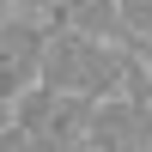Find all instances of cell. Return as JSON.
I'll return each mask as SVG.
<instances>
[{"mask_svg": "<svg viewBox=\"0 0 152 152\" xmlns=\"http://www.w3.org/2000/svg\"><path fill=\"white\" fill-rule=\"evenodd\" d=\"M128 73H134V43H110V37H85V31H67V24H49V37H43V85L104 104V97L128 91Z\"/></svg>", "mask_w": 152, "mask_h": 152, "instance_id": "cell-1", "label": "cell"}, {"mask_svg": "<svg viewBox=\"0 0 152 152\" xmlns=\"http://www.w3.org/2000/svg\"><path fill=\"white\" fill-rule=\"evenodd\" d=\"M91 97L79 91H55V85H31V91L12 104V122L37 140V152H67L91 134Z\"/></svg>", "mask_w": 152, "mask_h": 152, "instance_id": "cell-2", "label": "cell"}, {"mask_svg": "<svg viewBox=\"0 0 152 152\" xmlns=\"http://www.w3.org/2000/svg\"><path fill=\"white\" fill-rule=\"evenodd\" d=\"M43 37H49V18L37 12L0 18V104H18L31 85H43Z\"/></svg>", "mask_w": 152, "mask_h": 152, "instance_id": "cell-3", "label": "cell"}, {"mask_svg": "<svg viewBox=\"0 0 152 152\" xmlns=\"http://www.w3.org/2000/svg\"><path fill=\"white\" fill-rule=\"evenodd\" d=\"M146 128H152V116H146V104L140 97H104V104L91 110V140L97 152H140L146 146Z\"/></svg>", "mask_w": 152, "mask_h": 152, "instance_id": "cell-4", "label": "cell"}, {"mask_svg": "<svg viewBox=\"0 0 152 152\" xmlns=\"http://www.w3.org/2000/svg\"><path fill=\"white\" fill-rule=\"evenodd\" d=\"M49 24H67V31H85V37H110V43H134L116 0H55Z\"/></svg>", "mask_w": 152, "mask_h": 152, "instance_id": "cell-5", "label": "cell"}, {"mask_svg": "<svg viewBox=\"0 0 152 152\" xmlns=\"http://www.w3.org/2000/svg\"><path fill=\"white\" fill-rule=\"evenodd\" d=\"M116 12H122L134 43H152V0H116Z\"/></svg>", "mask_w": 152, "mask_h": 152, "instance_id": "cell-6", "label": "cell"}, {"mask_svg": "<svg viewBox=\"0 0 152 152\" xmlns=\"http://www.w3.org/2000/svg\"><path fill=\"white\" fill-rule=\"evenodd\" d=\"M0 152H37V140L18 128V122H6V128H0Z\"/></svg>", "mask_w": 152, "mask_h": 152, "instance_id": "cell-7", "label": "cell"}, {"mask_svg": "<svg viewBox=\"0 0 152 152\" xmlns=\"http://www.w3.org/2000/svg\"><path fill=\"white\" fill-rule=\"evenodd\" d=\"M12 12H37V18H49V12H55V0H18Z\"/></svg>", "mask_w": 152, "mask_h": 152, "instance_id": "cell-8", "label": "cell"}, {"mask_svg": "<svg viewBox=\"0 0 152 152\" xmlns=\"http://www.w3.org/2000/svg\"><path fill=\"white\" fill-rule=\"evenodd\" d=\"M6 122H12V104H0V128H6Z\"/></svg>", "mask_w": 152, "mask_h": 152, "instance_id": "cell-9", "label": "cell"}, {"mask_svg": "<svg viewBox=\"0 0 152 152\" xmlns=\"http://www.w3.org/2000/svg\"><path fill=\"white\" fill-rule=\"evenodd\" d=\"M67 152H97V146H91V140H79V146H67Z\"/></svg>", "mask_w": 152, "mask_h": 152, "instance_id": "cell-10", "label": "cell"}, {"mask_svg": "<svg viewBox=\"0 0 152 152\" xmlns=\"http://www.w3.org/2000/svg\"><path fill=\"white\" fill-rule=\"evenodd\" d=\"M12 6H18V0H0V12H12Z\"/></svg>", "mask_w": 152, "mask_h": 152, "instance_id": "cell-11", "label": "cell"}, {"mask_svg": "<svg viewBox=\"0 0 152 152\" xmlns=\"http://www.w3.org/2000/svg\"><path fill=\"white\" fill-rule=\"evenodd\" d=\"M0 18H6V12H0Z\"/></svg>", "mask_w": 152, "mask_h": 152, "instance_id": "cell-12", "label": "cell"}]
</instances>
